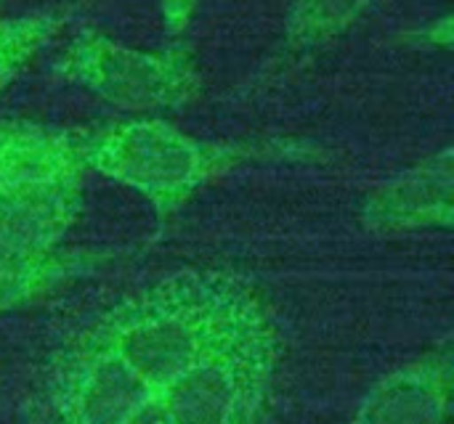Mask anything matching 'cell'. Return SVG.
Masks as SVG:
<instances>
[{
  "label": "cell",
  "instance_id": "30bf717a",
  "mask_svg": "<svg viewBox=\"0 0 454 424\" xmlns=\"http://www.w3.org/2000/svg\"><path fill=\"white\" fill-rule=\"evenodd\" d=\"M372 0H293L287 16V42L293 48H317L346 32Z\"/></svg>",
  "mask_w": 454,
  "mask_h": 424
},
{
  "label": "cell",
  "instance_id": "277c9868",
  "mask_svg": "<svg viewBox=\"0 0 454 424\" xmlns=\"http://www.w3.org/2000/svg\"><path fill=\"white\" fill-rule=\"evenodd\" d=\"M279 361L271 316L221 343L186 374L157 393L176 424H255Z\"/></svg>",
  "mask_w": 454,
  "mask_h": 424
},
{
  "label": "cell",
  "instance_id": "9c48e42d",
  "mask_svg": "<svg viewBox=\"0 0 454 424\" xmlns=\"http://www.w3.org/2000/svg\"><path fill=\"white\" fill-rule=\"evenodd\" d=\"M74 268V260L59 250H29L0 242V313H8L59 281Z\"/></svg>",
  "mask_w": 454,
  "mask_h": 424
},
{
  "label": "cell",
  "instance_id": "3957f363",
  "mask_svg": "<svg viewBox=\"0 0 454 424\" xmlns=\"http://www.w3.org/2000/svg\"><path fill=\"white\" fill-rule=\"evenodd\" d=\"M88 170L141 194L160 215L189 202L226 167V151L162 119H128L77 138Z\"/></svg>",
  "mask_w": 454,
  "mask_h": 424
},
{
  "label": "cell",
  "instance_id": "5b68a950",
  "mask_svg": "<svg viewBox=\"0 0 454 424\" xmlns=\"http://www.w3.org/2000/svg\"><path fill=\"white\" fill-rule=\"evenodd\" d=\"M56 72L128 112L176 109L194 98L200 74L181 50H141L98 32H80L61 50Z\"/></svg>",
  "mask_w": 454,
  "mask_h": 424
},
{
  "label": "cell",
  "instance_id": "ba28073f",
  "mask_svg": "<svg viewBox=\"0 0 454 424\" xmlns=\"http://www.w3.org/2000/svg\"><path fill=\"white\" fill-rule=\"evenodd\" d=\"M450 390V351H434L386 374L364 396L348 424H444Z\"/></svg>",
  "mask_w": 454,
  "mask_h": 424
},
{
  "label": "cell",
  "instance_id": "4fadbf2b",
  "mask_svg": "<svg viewBox=\"0 0 454 424\" xmlns=\"http://www.w3.org/2000/svg\"><path fill=\"white\" fill-rule=\"evenodd\" d=\"M125 424H176L170 420V414L165 412V406L160 404V398L157 396H152L130 420Z\"/></svg>",
  "mask_w": 454,
  "mask_h": 424
},
{
  "label": "cell",
  "instance_id": "52a82bcc",
  "mask_svg": "<svg viewBox=\"0 0 454 424\" xmlns=\"http://www.w3.org/2000/svg\"><path fill=\"white\" fill-rule=\"evenodd\" d=\"M362 226L378 236L450 231L454 220L452 149L380 183L362 204Z\"/></svg>",
  "mask_w": 454,
  "mask_h": 424
},
{
  "label": "cell",
  "instance_id": "8fae6325",
  "mask_svg": "<svg viewBox=\"0 0 454 424\" xmlns=\"http://www.w3.org/2000/svg\"><path fill=\"white\" fill-rule=\"evenodd\" d=\"M64 16L32 13L16 19H0V90H5L21 69L56 37Z\"/></svg>",
  "mask_w": 454,
  "mask_h": 424
},
{
  "label": "cell",
  "instance_id": "8992f818",
  "mask_svg": "<svg viewBox=\"0 0 454 424\" xmlns=\"http://www.w3.org/2000/svg\"><path fill=\"white\" fill-rule=\"evenodd\" d=\"M149 398L117 356L85 337L59 358L48 385L53 424H125Z\"/></svg>",
  "mask_w": 454,
  "mask_h": 424
},
{
  "label": "cell",
  "instance_id": "7a4b0ae2",
  "mask_svg": "<svg viewBox=\"0 0 454 424\" xmlns=\"http://www.w3.org/2000/svg\"><path fill=\"white\" fill-rule=\"evenodd\" d=\"M85 170L74 135L27 119L0 122V242L56 250L80 218Z\"/></svg>",
  "mask_w": 454,
  "mask_h": 424
},
{
  "label": "cell",
  "instance_id": "6da1fadb",
  "mask_svg": "<svg viewBox=\"0 0 454 424\" xmlns=\"http://www.w3.org/2000/svg\"><path fill=\"white\" fill-rule=\"evenodd\" d=\"M263 316V303L242 279L181 271L106 311L82 337L117 356L157 396Z\"/></svg>",
  "mask_w": 454,
  "mask_h": 424
},
{
  "label": "cell",
  "instance_id": "7c38bea8",
  "mask_svg": "<svg viewBox=\"0 0 454 424\" xmlns=\"http://www.w3.org/2000/svg\"><path fill=\"white\" fill-rule=\"evenodd\" d=\"M157 5H160L168 35H184V29L189 27L194 16L197 0H157Z\"/></svg>",
  "mask_w": 454,
  "mask_h": 424
}]
</instances>
